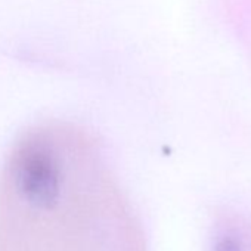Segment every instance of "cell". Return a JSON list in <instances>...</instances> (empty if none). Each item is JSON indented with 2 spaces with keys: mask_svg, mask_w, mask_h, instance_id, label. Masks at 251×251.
Instances as JSON below:
<instances>
[{
  "mask_svg": "<svg viewBox=\"0 0 251 251\" xmlns=\"http://www.w3.org/2000/svg\"><path fill=\"white\" fill-rule=\"evenodd\" d=\"M213 251H242V244L233 235H223L216 241Z\"/></svg>",
  "mask_w": 251,
  "mask_h": 251,
  "instance_id": "1",
  "label": "cell"
}]
</instances>
